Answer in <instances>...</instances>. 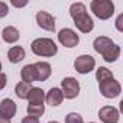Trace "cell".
Returning a JSON list of instances; mask_svg holds the SVG:
<instances>
[{
	"label": "cell",
	"instance_id": "cell-10",
	"mask_svg": "<svg viewBox=\"0 0 123 123\" xmlns=\"http://www.w3.org/2000/svg\"><path fill=\"white\" fill-rule=\"evenodd\" d=\"M16 116V103L12 98H5L0 103V117L5 120H10Z\"/></svg>",
	"mask_w": 123,
	"mask_h": 123
},
{
	"label": "cell",
	"instance_id": "cell-17",
	"mask_svg": "<svg viewBox=\"0 0 123 123\" xmlns=\"http://www.w3.org/2000/svg\"><path fill=\"white\" fill-rule=\"evenodd\" d=\"M20 78L23 83H28V84H32L33 81H36V71L33 64H28L20 70Z\"/></svg>",
	"mask_w": 123,
	"mask_h": 123
},
{
	"label": "cell",
	"instance_id": "cell-27",
	"mask_svg": "<svg viewBox=\"0 0 123 123\" xmlns=\"http://www.w3.org/2000/svg\"><path fill=\"white\" fill-rule=\"evenodd\" d=\"M122 20H123V15H120L119 18H117V20H116V28H117V31H123V28H122Z\"/></svg>",
	"mask_w": 123,
	"mask_h": 123
},
{
	"label": "cell",
	"instance_id": "cell-13",
	"mask_svg": "<svg viewBox=\"0 0 123 123\" xmlns=\"http://www.w3.org/2000/svg\"><path fill=\"white\" fill-rule=\"evenodd\" d=\"M45 100H46V103H48L49 106L56 107V106H59L61 103H62V100H64V94H62V91H61V88H58V87H52V88L45 94Z\"/></svg>",
	"mask_w": 123,
	"mask_h": 123
},
{
	"label": "cell",
	"instance_id": "cell-19",
	"mask_svg": "<svg viewBox=\"0 0 123 123\" xmlns=\"http://www.w3.org/2000/svg\"><path fill=\"white\" fill-rule=\"evenodd\" d=\"M103 56V59L106 61V62H116V61L119 59V56H120V46L117 45V43H114L106 54H103L101 55Z\"/></svg>",
	"mask_w": 123,
	"mask_h": 123
},
{
	"label": "cell",
	"instance_id": "cell-22",
	"mask_svg": "<svg viewBox=\"0 0 123 123\" xmlns=\"http://www.w3.org/2000/svg\"><path fill=\"white\" fill-rule=\"evenodd\" d=\"M86 12H87V7H86V5L81 3V2L73 3V5L70 6V16H71V18H74V16H77V15H81V13H86Z\"/></svg>",
	"mask_w": 123,
	"mask_h": 123
},
{
	"label": "cell",
	"instance_id": "cell-24",
	"mask_svg": "<svg viewBox=\"0 0 123 123\" xmlns=\"http://www.w3.org/2000/svg\"><path fill=\"white\" fill-rule=\"evenodd\" d=\"M9 13V6L5 2H0V18H5Z\"/></svg>",
	"mask_w": 123,
	"mask_h": 123
},
{
	"label": "cell",
	"instance_id": "cell-26",
	"mask_svg": "<svg viewBox=\"0 0 123 123\" xmlns=\"http://www.w3.org/2000/svg\"><path fill=\"white\" fill-rule=\"evenodd\" d=\"M20 123H39V120H38L36 117L26 116V117H23V119H22V122H20Z\"/></svg>",
	"mask_w": 123,
	"mask_h": 123
},
{
	"label": "cell",
	"instance_id": "cell-31",
	"mask_svg": "<svg viewBox=\"0 0 123 123\" xmlns=\"http://www.w3.org/2000/svg\"><path fill=\"white\" fill-rule=\"evenodd\" d=\"M0 73H2V62H0Z\"/></svg>",
	"mask_w": 123,
	"mask_h": 123
},
{
	"label": "cell",
	"instance_id": "cell-30",
	"mask_svg": "<svg viewBox=\"0 0 123 123\" xmlns=\"http://www.w3.org/2000/svg\"><path fill=\"white\" fill-rule=\"evenodd\" d=\"M48 123H59V122H55V120H52V122H48Z\"/></svg>",
	"mask_w": 123,
	"mask_h": 123
},
{
	"label": "cell",
	"instance_id": "cell-3",
	"mask_svg": "<svg viewBox=\"0 0 123 123\" xmlns=\"http://www.w3.org/2000/svg\"><path fill=\"white\" fill-rule=\"evenodd\" d=\"M98 90H100L103 97H106V98H116L122 93V86H120V83L116 78H111V80H106V81L98 83Z\"/></svg>",
	"mask_w": 123,
	"mask_h": 123
},
{
	"label": "cell",
	"instance_id": "cell-4",
	"mask_svg": "<svg viewBox=\"0 0 123 123\" xmlns=\"http://www.w3.org/2000/svg\"><path fill=\"white\" fill-rule=\"evenodd\" d=\"M61 91H62L64 97L68 100H73L78 97L80 94V83L74 77H65L61 81Z\"/></svg>",
	"mask_w": 123,
	"mask_h": 123
},
{
	"label": "cell",
	"instance_id": "cell-7",
	"mask_svg": "<svg viewBox=\"0 0 123 123\" xmlns=\"http://www.w3.org/2000/svg\"><path fill=\"white\" fill-rule=\"evenodd\" d=\"M73 20H74V25L77 26V29H78L81 33H90V32L94 29V22H93L91 16H88L87 12L74 16Z\"/></svg>",
	"mask_w": 123,
	"mask_h": 123
},
{
	"label": "cell",
	"instance_id": "cell-23",
	"mask_svg": "<svg viewBox=\"0 0 123 123\" xmlns=\"http://www.w3.org/2000/svg\"><path fill=\"white\" fill-rule=\"evenodd\" d=\"M65 123H84L83 117L78 114V113H68L65 116Z\"/></svg>",
	"mask_w": 123,
	"mask_h": 123
},
{
	"label": "cell",
	"instance_id": "cell-15",
	"mask_svg": "<svg viewBox=\"0 0 123 123\" xmlns=\"http://www.w3.org/2000/svg\"><path fill=\"white\" fill-rule=\"evenodd\" d=\"M26 100L29 101V104H43V101H45V91L42 88H39V87H32Z\"/></svg>",
	"mask_w": 123,
	"mask_h": 123
},
{
	"label": "cell",
	"instance_id": "cell-8",
	"mask_svg": "<svg viewBox=\"0 0 123 123\" xmlns=\"http://www.w3.org/2000/svg\"><path fill=\"white\" fill-rule=\"evenodd\" d=\"M36 23L43 31H49V32L55 31V18L45 10H39L36 13Z\"/></svg>",
	"mask_w": 123,
	"mask_h": 123
},
{
	"label": "cell",
	"instance_id": "cell-5",
	"mask_svg": "<svg viewBox=\"0 0 123 123\" xmlns=\"http://www.w3.org/2000/svg\"><path fill=\"white\" fill-rule=\"evenodd\" d=\"M74 68L78 74H88L96 68V59L91 55H80L74 61Z\"/></svg>",
	"mask_w": 123,
	"mask_h": 123
},
{
	"label": "cell",
	"instance_id": "cell-16",
	"mask_svg": "<svg viewBox=\"0 0 123 123\" xmlns=\"http://www.w3.org/2000/svg\"><path fill=\"white\" fill-rule=\"evenodd\" d=\"M2 38H3V41L6 43H15V42L19 41L20 33L15 26H6L3 29V32H2Z\"/></svg>",
	"mask_w": 123,
	"mask_h": 123
},
{
	"label": "cell",
	"instance_id": "cell-1",
	"mask_svg": "<svg viewBox=\"0 0 123 123\" xmlns=\"http://www.w3.org/2000/svg\"><path fill=\"white\" fill-rule=\"evenodd\" d=\"M31 49L35 55L43 56V58H51L58 52L56 43L49 39V38H38L31 43Z\"/></svg>",
	"mask_w": 123,
	"mask_h": 123
},
{
	"label": "cell",
	"instance_id": "cell-11",
	"mask_svg": "<svg viewBox=\"0 0 123 123\" xmlns=\"http://www.w3.org/2000/svg\"><path fill=\"white\" fill-rule=\"evenodd\" d=\"M33 67L36 71V81H46L52 74L51 64L45 62V61H38V62L33 64Z\"/></svg>",
	"mask_w": 123,
	"mask_h": 123
},
{
	"label": "cell",
	"instance_id": "cell-6",
	"mask_svg": "<svg viewBox=\"0 0 123 123\" xmlns=\"http://www.w3.org/2000/svg\"><path fill=\"white\" fill-rule=\"evenodd\" d=\"M58 41L65 48H74L80 43V36L77 35L75 31H73L70 28H64L58 32Z\"/></svg>",
	"mask_w": 123,
	"mask_h": 123
},
{
	"label": "cell",
	"instance_id": "cell-2",
	"mask_svg": "<svg viewBox=\"0 0 123 123\" xmlns=\"http://www.w3.org/2000/svg\"><path fill=\"white\" fill-rule=\"evenodd\" d=\"M90 9L100 20H107L114 15V5L111 0H93L90 3Z\"/></svg>",
	"mask_w": 123,
	"mask_h": 123
},
{
	"label": "cell",
	"instance_id": "cell-25",
	"mask_svg": "<svg viewBox=\"0 0 123 123\" xmlns=\"http://www.w3.org/2000/svg\"><path fill=\"white\" fill-rule=\"evenodd\" d=\"M6 84H7V77H6V74L0 73V90H3V88L6 87Z\"/></svg>",
	"mask_w": 123,
	"mask_h": 123
},
{
	"label": "cell",
	"instance_id": "cell-18",
	"mask_svg": "<svg viewBox=\"0 0 123 123\" xmlns=\"http://www.w3.org/2000/svg\"><path fill=\"white\" fill-rule=\"evenodd\" d=\"M32 88V84H28V83H23V81H19L16 86H15V94L22 98V100H26L28 96H29V91Z\"/></svg>",
	"mask_w": 123,
	"mask_h": 123
},
{
	"label": "cell",
	"instance_id": "cell-28",
	"mask_svg": "<svg viewBox=\"0 0 123 123\" xmlns=\"http://www.w3.org/2000/svg\"><path fill=\"white\" fill-rule=\"evenodd\" d=\"M10 3H12V6H15V7H25V6L28 5V2H20V3H19V2H15V0H12Z\"/></svg>",
	"mask_w": 123,
	"mask_h": 123
},
{
	"label": "cell",
	"instance_id": "cell-29",
	"mask_svg": "<svg viewBox=\"0 0 123 123\" xmlns=\"http://www.w3.org/2000/svg\"><path fill=\"white\" fill-rule=\"evenodd\" d=\"M0 123H9L7 120H5V119H2V117H0Z\"/></svg>",
	"mask_w": 123,
	"mask_h": 123
},
{
	"label": "cell",
	"instance_id": "cell-21",
	"mask_svg": "<svg viewBox=\"0 0 123 123\" xmlns=\"http://www.w3.org/2000/svg\"><path fill=\"white\" fill-rule=\"evenodd\" d=\"M96 78H97L98 83H101V81H106V80H111V78H114V77H113V73H111L109 68L100 67V68L96 70Z\"/></svg>",
	"mask_w": 123,
	"mask_h": 123
},
{
	"label": "cell",
	"instance_id": "cell-12",
	"mask_svg": "<svg viewBox=\"0 0 123 123\" xmlns=\"http://www.w3.org/2000/svg\"><path fill=\"white\" fill-rule=\"evenodd\" d=\"M113 45H114V42L111 41V38H107V36H97V38L94 39V42H93L94 51H96L97 54H100V55L106 54Z\"/></svg>",
	"mask_w": 123,
	"mask_h": 123
},
{
	"label": "cell",
	"instance_id": "cell-9",
	"mask_svg": "<svg viewBox=\"0 0 123 123\" xmlns=\"http://www.w3.org/2000/svg\"><path fill=\"white\" fill-rule=\"evenodd\" d=\"M98 117L103 123H119L120 113L113 106H104L98 110Z\"/></svg>",
	"mask_w": 123,
	"mask_h": 123
},
{
	"label": "cell",
	"instance_id": "cell-14",
	"mask_svg": "<svg viewBox=\"0 0 123 123\" xmlns=\"http://www.w3.org/2000/svg\"><path fill=\"white\" fill-rule=\"evenodd\" d=\"M26 56V52L22 46H12L7 52V59L12 64H19L20 61H23Z\"/></svg>",
	"mask_w": 123,
	"mask_h": 123
},
{
	"label": "cell",
	"instance_id": "cell-20",
	"mask_svg": "<svg viewBox=\"0 0 123 123\" xmlns=\"http://www.w3.org/2000/svg\"><path fill=\"white\" fill-rule=\"evenodd\" d=\"M26 111H28V116L38 119L45 113V104H28Z\"/></svg>",
	"mask_w": 123,
	"mask_h": 123
},
{
	"label": "cell",
	"instance_id": "cell-32",
	"mask_svg": "<svg viewBox=\"0 0 123 123\" xmlns=\"http://www.w3.org/2000/svg\"><path fill=\"white\" fill-rule=\"evenodd\" d=\"M88 123H96V122H88Z\"/></svg>",
	"mask_w": 123,
	"mask_h": 123
}]
</instances>
